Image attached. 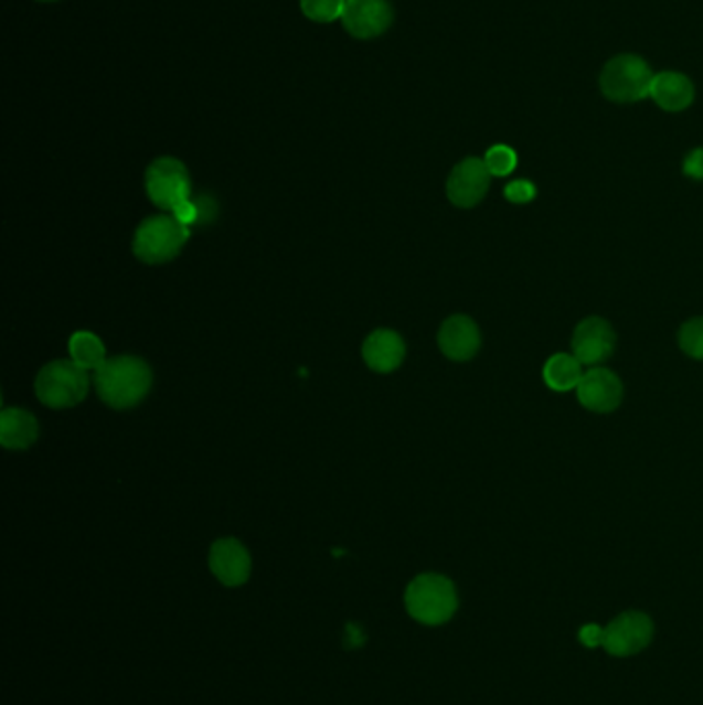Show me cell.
<instances>
[{
  "mask_svg": "<svg viewBox=\"0 0 703 705\" xmlns=\"http://www.w3.org/2000/svg\"><path fill=\"white\" fill-rule=\"evenodd\" d=\"M95 391L111 408H130L139 405L151 391V367L132 355H118L95 370Z\"/></svg>",
  "mask_w": 703,
  "mask_h": 705,
  "instance_id": "cell-1",
  "label": "cell"
},
{
  "mask_svg": "<svg viewBox=\"0 0 703 705\" xmlns=\"http://www.w3.org/2000/svg\"><path fill=\"white\" fill-rule=\"evenodd\" d=\"M407 612L422 626H444L458 609V595L452 580L441 574H422L411 581L405 592Z\"/></svg>",
  "mask_w": 703,
  "mask_h": 705,
  "instance_id": "cell-2",
  "label": "cell"
},
{
  "mask_svg": "<svg viewBox=\"0 0 703 705\" xmlns=\"http://www.w3.org/2000/svg\"><path fill=\"white\" fill-rule=\"evenodd\" d=\"M190 229L170 213L142 221L132 239L135 256L147 265L173 260L187 246Z\"/></svg>",
  "mask_w": 703,
  "mask_h": 705,
  "instance_id": "cell-3",
  "label": "cell"
},
{
  "mask_svg": "<svg viewBox=\"0 0 703 705\" xmlns=\"http://www.w3.org/2000/svg\"><path fill=\"white\" fill-rule=\"evenodd\" d=\"M89 392L87 370L73 360L47 363L35 377V394L50 408L77 407Z\"/></svg>",
  "mask_w": 703,
  "mask_h": 705,
  "instance_id": "cell-4",
  "label": "cell"
},
{
  "mask_svg": "<svg viewBox=\"0 0 703 705\" xmlns=\"http://www.w3.org/2000/svg\"><path fill=\"white\" fill-rule=\"evenodd\" d=\"M654 81V73L646 61L636 54L615 56L600 75V89L610 102L631 104L650 97V87Z\"/></svg>",
  "mask_w": 703,
  "mask_h": 705,
  "instance_id": "cell-5",
  "label": "cell"
},
{
  "mask_svg": "<svg viewBox=\"0 0 703 705\" xmlns=\"http://www.w3.org/2000/svg\"><path fill=\"white\" fill-rule=\"evenodd\" d=\"M145 189L157 209L172 215L180 204L190 201L187 165L173 157H159L147 168Z\"/></svg>",
  "mask_w": 703,
  "mask_h": 705,
  "instance_id": "cell-6",
  "label": "cell"
},
{
  "mask_svg": "<svg viewBox=\"0 0 703 705\" xmlns=\"http://www.w3.org/2000/svg\"><path fill=\"white\" fill-rule=\"evenodd\" d=\"M654 623L648 615L627 611L615 617L603 631V648L613 656H633L652 642Z\"/></svg>",
  "mask_w": 703,
  "mask_h": 705,
  "instance_id": "cell-7",
  "label": "cell"
},
{
  "mask_svg": "<svg viewBox=\"0 0 703 705\" xmlns=\"http://www.w3.org/2000/svg\"><path fill=\"white\" fill-rule=\"evenodd\" d=\"M341 21L353 38L372 40L388 32L394 11L388 0H347Z\"/></svg>",
  "mask_w": 703,
  "mask_h": 705,
  "instance_id": "cell-8",
  "label": "cell"
},
{
  "mask_svg": "<svg viewBox=\"0 0 703 705\" xmlns=\"http://www.w3.org/2000/svg\"><path fill=\"white\" fill-rule=\"evenodd\" d=\"M615 345V330L610 329L609 322L603 318H586L574 330L572 351L582 365L598 367L600 363L609 360Z\"/></svg>",
  "mask_w": 703,
  "mask_h": 705,
  "instance_id": "cell-9",
  "label": "cell"
},
{
  "mask_svg": "<svg viewBox=\"0 0 703 705\" xmlns=\"http://www.w3.org/2000/svg\"><path fill=\"white\" fill-rule=\"evenodd\" d=\"M489 184H491V173L487 170L483 159L469 157L454 168L446 184V192L450 203L460 209H470L483 201Z\"/></svg>",
  "mask_w": 703,
  "mask_h": 705,
  "instance_id": "cell-10",
  "label": "cell"
},
{
  "mask_svg": "<svg viewBox=\"0 0 703 705\" xmlns=\"http://www.w3.org/2000/svg\"><path fill=\"white\" fill-rule=\"evenodd\" d=\"M209 567L223 586L237 588L251 578V553L237 538H220L209 551Z\"/></svg>",
  "mask_w": 703,
  "mask_h": 705,
  "instance_id": "cell-11",
  "label": "cell"
},
{
  "mask_svg": "<svg viewBox=\"0 0 703 705\" xmlns=\"http://www.w3.org/2000/svg\"><path fill=\"white\" fill-rule=\"evenodd\" d=\"M576 391L582 407L593 413H610L621 405L624 398L621 380L605 367H593L584 372Z\"/></svg>",
  "mask_w": 703,
  "mask_h": 705,
  "instance_id": "cell-12",
  "label": "cell"
},
{
  "mask_svg": "<svg viewBox=\"0 0 703 705\" xmlns=\"http://www.w3.org/2000/svg\"><path fill=\"white\" fill-rule=\"evenodd\" d=\"M438 343L448 360L469 361L481 346V334L469 316H452L441 324Z\"/></svg>",
  "mask_w": 703,
  "mask_h": 705,
  "instance_id": "cell-13",
  "label": "cell"
},
{
  "mask_svg": "<svg viewBox=\"0 0 703 705\" xmlns=\"http://www.w3.org/2000/svg\"><path fill=\"white\" fill-rule=\"evenodd\" d=\"M405 353V343L394 330H375L363 343V360L377 374H391L398 370Z\"/></svg>",
  "mask_w": 703,
  "mask_h": 705,
  "instance_id": "cell-14",
  "label": "cell"
},
{
  "mask_svg": "<svg viewBox=\"0 0 703 705\" xmlns=\"http://www.w3.org/2000/svg\"><path fill=\"white\" fill-rule=\"evenodd\" d=\"M693 83L681 73L664 71L658 73L650 87V97L657 102L662 110L681 111L691 106L693 102Z\"/></svg>",
  "mask_w": 703,
  "mask_h": 705,
  "instance_id": "cell-15",
  "label": "cell"
},
{
  "mask_svg": "<svg viewBox=\"0 0 703 705\" xmlns=\"http://www.w3.org/2000/svg\"><path fill=\"white\" fill-rule=\"evenodd\" d=\"M40 436V425L23 408H4L0 413V444L7 450H25Z\"/></svg>",
  "mask_w": 703,
  "mask_h": 705,
  "instance_id": "cell-16",
  "label": "cell"
},
{
  "mask_svg": "<svg viewBox=\"0 0 703 705\" xmlns=\"http://www.w3.org/2000/svg\"><path fill=\"white\" fill-rule=\"evenodd\" d=\"M584 376L582 363L569 353H557L545 363L543 377L551 391L567 392L578 388L579 380Z\"/></svg>",
  "mask_w": 703,
  "mask_h": 705,
  "instance_id": "cell-17",
  "label": "cell"
},
{
  "mask_svg": "<svg viewBox=\"0 0 703 705\" xmlns=\"http://www.w3.org/2000/svg\"><path fill=\"white\" fill-rule=\"evenodd\" d=\"M68 351H71V360L77 363L83 370H99L106 363V346L99 341V337H95L94 332L87 330H78L71 341H68Z\"/></svg>",
  "mask_w": 703,
  "mask_h": 705,
  "instance_id": "cell-18",
  "label": "cell"
},
{
  "mask_svg": "<svg viewBox=\"0 0 703 705\" xmlns=\"http://www.w3.org/2000/svg\"><path fill=\"white\" fill-rule=\"evenodd\" d=\"M347 0H299L301 13L316 23H332L343 17Z\"/></svg>",
  "mask_w": 703,
  "mask_h": 705,
  "instance_id": "cell-19",
  "label": "cell"
},
{
  "mask_svg": "<svg viewBox=\"0 0 703 705\" xmlns=\"http://www.w3.org/2000/svg\"><path fill=\"white\" fill-rule=\"evenodd\" d=\"M483 161L491 175L503 178V175H510L516 170V151L512 147H508V145H496V147H491L487 151Z\"/></svg>",
  "mask_w": 703,
  "mask_h": 705,
  "instance_id": "cell-20",
  "label": "cell"
},
{
  "mask_svg": "<svg viewBox=\"0 0 703 705\" xmlns=\"http://www.w3.org/2000/svg\"><path fill=\"white\" fill-rule=\"evenodd\" d=\"M679 345L693 360L703 361V318H693L679 332Z\"/></svg>",
  "mask_w": 703,
  "mask_h": 705,
  "instance_id": "cell-21",
  "label": "cell"
},
{
  "mask_svg": "<svg viewBox=\"0 0 703 705\" xmlns=\"http://www.w3.org/2000/svg\"><path fill=\"white\" fill-rule=\"evenodd\" d=\"M536 196V186L529 182V180H514L505 186V199L510 203L526 204L531 203L532 199Z\"/></svg>",
  "mask_w": 703,
  "mask_h": 705,
  "instance_id": "cell-22",
  "label": "cell"
},
{
  "mask_svg": "<svg viewBox=\"0 0 703 705\" xmlns=\"http://www.w3.org/2000/svg\"><path fill=\"white\" fill-rule=\"evenodd\" d=\"M172 215L180 223H184L187 227H190V225H194L196 221L201 220V206H199V203L194 204L192 201H187V203L180 204Z\"/></svg>",
  "mask_w": 703,
  "mask_h": 705,
  "instance_id": "cell-23",
  "label": "cell"
},
{
  "mask_svg": "<svg viewBox=\"0 0 703 705\" xmlns=\"http://www.w3.org/2000/svg\"><path fill=\"white\" fill-rule=\"evenodd\" d=\"M683 172L693 180H703V149H693L689 153L685 163H683Z\"/></svg>",
  "mask_w": 703,
  "mask_h": 705,
  "instance_id": "cell-24",
  "label": "cell"
},
{
  "mask_svg": "<svg viewBox=\"0 0 703 705\" xmlns=\"http://www.w3.org/2000/svg\"><path fill=\"white\" fill-rule=\"evenodd\" d=\"M603 631L605 629H600L598 626L582 627V631H579V642L584 643L586 648H596V645H603Z\"/></svg>",
  "mask_w": 703,
  "mask_h": 705,
  "instance_id": "cell-25",
  "label": "cell"
},
{
  "mask_svg": "<svg viewBox=\"0 0 703 705\" xmlns=\"http://www.w3.org/2000/svg\"><path fill=\"white\" fill-rule=\"evenodd\" d=\"M363 643H365V633L361 631L358 623H349L344 627V645L347 648H360Z\"/></svg>",
  "mask_w": 703,
  "mask_h": 705,
  "instance_id": "cell-26",
  "label": "cell"
},
{
  "mask_svg": "<svg viewBox=\"0 0 703 705\" xmlns=\"http://www.w3.org/2000/svg\"><path fill=\"white\" fill-rule=\"evenodd\" d=\"M40 2H54V0H40Z\"/></svg>",
  "mask_w": 703,
  "mask_h": 705,
  "instance_id": "cell-27",
  "label": "cell"
}]
</instances>
